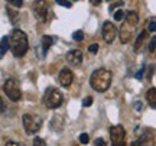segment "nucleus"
I'll use <instances>...</instances> for the list:
<instances>
[{"mask_svg":"<svg viewBox=\"0 0 156 146\" xmlns=\"http://www.w3.org/2000/svg\"><path fill=\"white\" fill-rule=\"evenodd\" d=\"M9 44H10V51L12 54L17 58L23 56L29 49V42L26 34L20 30V29H13L9 38Z\"/></svg>","mask_w":156,"mask_h":146,"instance_id":"1","label":"nucleus"},{"mask_svg":"<svg viewBox=\"0 0 156 146\" xmlns=\"http://www.w3.org/2000/svg\"><path fill=\"white\" fill-rule=\"evenodd\" d=\"M110 84H112V73L106 68H98L91 74L90 85L93 87V90L98 91V93H104L110 88Z\"/></svg>","mask_w":156,"mask_h":146,"instance_id":"2","label":"nucleus"},{"mask_svg":"<svg viewBox=\"0 0 156 146\" xmlns=\"http://www.w3.org/2000/svg\"><path fill=\"white\" fill-rule=\"evenodd\" d=\"M137 22H139V16H137L136 12H129L126 15V20L120 26V32H119L122 44H127L129 41L132 39L134 32V26L137 25Z\"/></svg>","mask_w":156,"mask_h":146,"instance_id":"3","label":"nucleus"},{"mask_svg":"<svg viewBox=\"0 0 156 146\" xmlns=\"http://www.w3.org/2000/svg\"><path fill=\"white\" fill-rule=\"evenodd\" d=\"M62 101H64V97H62V93L58 88L49 87L48 90L45 91L44 103L48 109H58L62 104Z\"/></svg>","mask_w":156,"mask_h":146,"instance_id":"4","label":"nucleus"},{"mask_svg":"<svg viewBox=\"0 0 156 146\" xmlns=\"http://www.w3.org/2000/svg\"><path fill=\"white\" fill-rule=\"evenodd\" d=\"M41 126H42V120L38 114H34V113L23 114V127L28 135H34V133L39 132Z\"/></svg>","mask_w":156,"mask_h":146,"instance_id":"5","label":"nucleus"},{"mask_svg":"<svg viewBox=\"0 0 156 146\" xmlns=\"http://www.w3.org/2000/svg\"><path fill=\"white\" fill-rule=\"evenodd\" d=\"M3 88H5L6 96L9 97L12 101H19L22 98V91H20V87H19L16 80H13V78L6 80Z\"/></svg>","mask_w":156,"mask_h":146,"instance_id":"6","label":"nucleus"},{"mask_svg":"<svg viewBox=\"0 0 156 146\" xmlns=\"http://www.w3.org/2000/svg\"><path fill=\"white\" fill-rule=\"evenodd\" d=\"M110 139L113 146H126V130L123 126L117 124L110 127Z\"/></svg>","mask_w":156,"mask_h":146,"instance_id":"7","label":"nucleus"},{"mask_svg":"<svg viewBox=\"0 0 156 146\" xmlns=\"http://www.w3.org/2000/svg\"><path fill=\"white\" fill-rule=\"evenodd\" d=\"M32 9L39 22H45L48 19V5L45 0H35Z\"/></svg>","mask_w":156,"mask_h":146,"instance_id":"8","label":"nucleus"},{"mask_svg":"<svg viewBox=\"0 0 156 146\" xmlns=\"http://www.w3.org/2000/svg\"><path fill=\"white\" fill-rule=\"evenodd\" d=\"M117 36V28L113 25V22H104L103 25V38L107 44H112Z\"/></svg>","mask_w":156,"mask_h":146,"instance_id":"9","label":"nucleus"},{"mask_svg":"<svg viewBox=\"0 0 156 146\" xmlns=\"http://www.w3.org/2000/svg\"><path fill=\"white\" fill-rule=\"evenodd\" d=\"M73 81H74L73 71H71L69 68H62L61 73H59V83H61V85L69 87V85L73 84Z\"/></svg>","mask_w":156,"mask_h":146,"instance_id":"10","label":"nucleus"},{"mask_svg":"<svg viewBox=\"0 0 156 146\" xmlns=\"http://www.w3.org/2000/svg\"><path fill=\"white\" fill-rule=\"evenodd\" d=\"M67 61L71 65H80L83 62V52L80 49H73L67 54Z\"/></svg>","mask_w":156,"mask_h":146,"instance_id":"11","label":"nucleus"},{"mask_svg":"<svg viewBox=\"0 0 156 146\" xmlns=\"http://www.w3.org/2000/svg\"><path fill=\"white\" fill-rule=\"evenodd\" d=\"M140 146H155V136H153V132L151 130H145L142 136L139 139Z\"/></svg>","mask_w":156,"mask_h":146,"instance_id":"12","label":"nucleus"},{"mask_svg":"<svg viewBox=\"0 0 156 146\" xmlns=\"http://www.w3.org/2000/svg\"><path fill=\"white\" fill-rule=\"evenodd\" d=\"M146 39H147V32H146V30H142L140 35L137 36V39H136V44H134V51H136V52L140 51V48H142V45L145 44Z\"/></svg>","mask_w":156,"mask_h":146,"instance_id":"13","label":"nucleus"},{"mask_svg":"<svg viewBox=\"0 0 156 146\" xmlns=\"http://www.w3.org/2000/svg\"><path fill=\"white\" fill-rule=\"evenodd\" d=\"M146 100L152 109H156V88H149L146 93Z\"/></svg>","mask_w":156,"mask_h":146,"instance_id":"14","label":"nucleus"},{"mask_svg":"<svg viewBox=\"0 0 156 146\" xmlns=\"http://www.w3.org/2000/svg\"><path fill=\"white\" fill-rule=\"evenodd\" d=\"M52 44H54V39H52L51 36H48V35H44V36H42V52H44V56L46 55V52H48V49L52 46Z\"/></svg>","mask_w":156,"mask_h":146,"instance_id":"15","label":"nucleus"},{"mask_svg":"<svg viewBox=\"0 0 156 146\" xmlns=\"http://www.w3.org/2000/svg\"><path fill=\"white\" fill-rule=\"evenodd\" d=\"M9 46H10V44H9V38H7V36H3L2 41H0V58L5 56V54L9 51Z\"/></svg>","mask_w":156,"mask_h":146,"instance_id":"16","label":"nucleus"},{"mask_svg":"<svg viewBox=\"0 0 156 146\" xmlns=\"http://www.w3.org/2000/svg\"><path fill=\"white\" fill-rule=\"evenodd\" d=\"M73 39L77 41V42H81V41H84L83 30H77V32H74V34H73Z\"/></svg>","mask_w":156,"mask_h":146,"instance_id":"17","label":"nucleus"},{"mask_svg":"<svg viewBox=\"0 0 156 146\" xmlns=\"http://www.w3.org/2000/svg\"><path fill=\"white\" fill-rule=\"evenodd\" d=\"M34 146H48L46 142L42 139V137H35L34 139Z\"/></svg>","mask_w":156,"mask_h":146,"instance_id":"18","label":"nucleus"},{"mask_svg":"<svg viewBox=\"0 0 156 146\" xmlns=\"http://www.w3.org/2000/svg\"><path fill=\"white\" fill-rule=\"evenodd\" d=\"M6 2H9V5L15 6V7H22L23 6V0H6Z\"/></svg>","mask_w":156,"mask_h":146,"instance_id":"19","label":"nucleus"},{"mask_svg":"<svg viewBox=\"0 0 156 146\" xmlns=\"http://www.w3.org/2000/svg\"><path fill=\"white\" fill-rule=\"evenodd\" d=\"M7 13L10 15V20H12V23H15V25H16V16H17V13H16V12H13L12 9H9V7H7Z\"/></svg>","mask_w":156,"mask_h":146,"instance_id":"20","label":"nucleus"},{"mask_svg":"<svg viewBox=\"0 0 156 146\" xmlns=\"http://www.w3.org/2000/svg\"><path fill=\"white\" fill-rule=\"evenodd\" d=\"M147 48H149V51H151V52L156 51V36H153V38L151 39V42H149V46H147Z\"/></svg>","mask_w":156,"mask_h":146,"instance_id":"21","label":"nucleus"},{"mask_svg":"<svg viewBox=\"0 0 156 146\" xmlns=\"http://www.w3.org/2000/svg\"><path fill=\"white\" fill-rule=\"evenodd\" d=\"M123 17H124V12L123 10H117L116 13H114V20H123Z\"/></svg>","mask_w":156,"mask_h":146,"instance_id":"22","label":"nucleus"},{"mask_svg":"<svg viewBox=\"0 0 156 146\" xmlns=\"http://www.w3.org/2000/svg\"><path fill=\"white\" fill-rule=\"evenodd\" d=\"M93 104V97H85L83 100V106L84 107H88V106H91Z\"/></svg>","mask_w":156,"mask_h":146,"instance_id":"23","label":"nucleus"},{"mask_svg":"<svg viewBox=\"0 0 156 146\" xmlns=\"http://www.w3.org/2000/svg\"><path fill=\"white\" fill-rule=\"evenodd\" d=\"M80 142H81L83 145L88 143V135H87V133H81V135H80Z\"/></svg>","mask_w":156,"mask_h":146,"instance_id":"24","label":"nucleus"},{"mask_svg":"<svg viewBox=\"0 0 156 146\" xmlns=\"http://www.w3.org/2000/svg\"><path fill=\"white\" fill-rule=\"evenodd\" d=\"M56 3L58 5H61V6H64V7H71V2H68V0H56Z\"/></svg>","mask_w":156,"mask_h":146,"instance_id":"25","label":"nucleus"},{"mask_svg":"<svg viewBox=\"0 0 156 146\" xmlns=\"http://www.w3.org/2000/svg\"><path fill=\"white\" fill-rule=\"evenodd\" d=\"M88 51L91 52V54H97V51H98V45L97 44H93V45L88 46Z\"/></svg>","mask_w":156,"mask_h":146,"instance_id":"26","label":"nucleus"},{"mask_svg":"<svg viewBox=\"0 0 156 146\" xmlns=\"http://www.w3.org/2000/svg\"><path fill=\"white\" fill-rule=\"evenodd\" d=\"M143 74H145V67H142L139 71H137V74H136V78L142 80V78H143Z\"/></svg>","mask_w":156,"mask_h":146,"instance_id":"27","label":"nucleus"},{"mask_svg":"<svg viewBox=\"0 0 156 146\" xmlns=\"http://www.w3.org/2000/svg\"><path fill=\"white\" fill-rule=\"evenodd\" d=\"M147 29H149L151 32H156V20H152V22L149 23V26H147Z\"/></svg>","mask_w":156,"mask_h":146,"instance_id":"28","label":"nucleus"},{"mask_svg":"<svg viewBox=\"0 0 156 146\" xmlns=\"http://www.w3.org/2000/svg\"><path fill=\"white\" fill-rule=\"evenodd\" d=\"M95 146H106V142L98 137V139H95Z\"/></svg>","mask_w":156,"mask_h":146,"instance_id":"29","label":"nucleus"},{"mask_svg":"<svg viewBox=\"0 0 156 146\" xmlns=\"http://www.w3.org/2000/svg\"><path fill=\"white\" fill-rule=\"evenodd\" d=\"M6 146H25L23 143H19V142H7Z\"/></svg>","mask_w":156,"mask_h":146,"instance_id":"30","label":"nucleus"},{"mask_svg":"<svg viewBox=\"0 0 156 146\" xmlns=\"http://www.w3.org/2000/svg\"><path fill=\"white\" fill-rule=\"evenodd\" d=\"M134 109H136L137 112H140V110H142V103H140V101H136V103H134Z\"/></svg>","mask_w":156,"mask_h":146,"instance_id":"31","label":"nucleus"},{"mask_svg":"<svg viewBox=\"0 0 156 146\" xmlns=\"http://www.w3.org/2000/svg\"><path fill=\"white\" fill-rule=\"evenodd\" d=\"M90 3H91V5H94V6H98L101 3V0H90Z\"/></svg>","mask_w":156,"mask_h":146,"instance_id":"32","label":"nucleus"},{"mask_svg":"<svg viewBox=\"0 0 156 146\" xmlns=\"http://www.w3.org/2000/svg\"><path fill=\"white\" fill-rule=\"evenodd\" d=\"M5 110V103H3V100H2V97H0V113Z\"/></svg>","mask_w":156,"mask_h":146,"instance_id":"33","label":"nucleus"},{"mask_svg":"<svg viewBox=\"0 0 156 146\" xmlns=\"http://www.w3.org/2000/svg\"><path fill=\"white\" fill-rule=\"evenodd\" d=\"M153 71H155V68H153V67H151V68H149V78H151L152 75H153V74H152V73H153Z\"/></svg>","mask_w":156,"mask_h":146,"instance_id":"34","label":"nucleus"},{"mask_svg":"<svg viewBox=\"0 0 156 146\" xmlns=\"http://www.w3.org/2000/svg\"><path fill=\"white\" fill-rule=\"evenodd\" d=\"M132 146H140V143H139V142H133V143H132Z\"/></svg>","mask_w":156,"mask_h":146,"instance_id":"35","label":"nucleus"},{"mask_svg":"<svg viewBox=\"0 0 156 146\" xmlns=\"http://www.w3.org/2000/svg\"><path fill=\"white\" fill-rule=\"evenodd\" d=\"M108 2H110V0H108Z\"/></svg>","mask_w":156,"mask_h":146,"instance_id":"36","label":"nucleus"}]
</instances>
